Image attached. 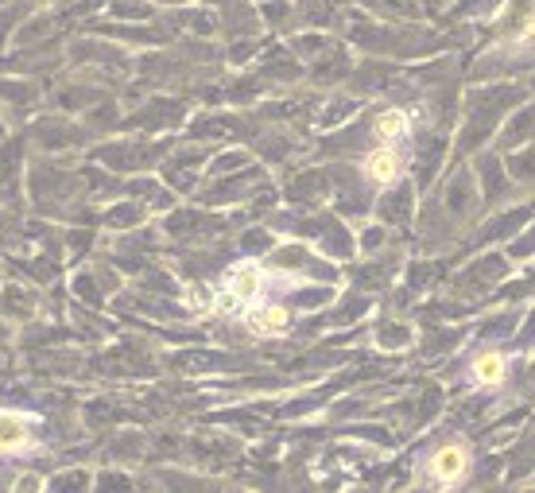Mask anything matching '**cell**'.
Masks as SVG:
<instances>
[{
	"mask_svg": "<svg viewBox=\"0 0 535 493\" xmlns=\"http://www.w3.org/2000/svg\"><path fill=\"white\" fill-rule=\"evenodd\" d=\"M466 470H470V451H466L462 443H446V447H439V451L427 459V474H431V482H439V486H458V482L466 478Z\"/></svg>",
	"mask_w": 535,
	"mask_h": 493,
	"instance_id": "cell-1",
	"label": "cell"
},
{
	"mask_svg": "<svg viewBox=\"0 0 535 493\" xmlns=\"http://www.w3.org/2000/svg\"><path fill=\"white\" fill-rule=\"evenodd\" d=\"M400 171H404L400 152H396V148H388V144H380L377 152H369V156H365V175H369L373 183H380V187L396 183V179H400Z\"/></svg>",
	"mask_w": 535,
	"mask_h": 493,
	"instance_id": "cell-2",
	"label": "cell"
},
{
	"mask_svg": "<svg viewBox=\"0 0 535 493\" xmlns=\"http://www.w3.org/2000/svg\"><path fill=\"white\" fill-rule=\"evenodd\" d=\"M504 377H508L504 354H497V350H481V354L473 358V381H477V385H501Z\"/></svg>",
	"mask_w": 535,
	"mask_h": 493,
	"instance_id": "cell-3",
	"label": "cell"
},
{
	"mask_svg": "<svg viewBox=\"0 0 535 493\" xmlns=\"http://www.w3.org/2000/svg\"><path fill=\"white\" fill-rule=\"evenodd\" d=\"M408 129H411V121L404 109H384V113L377 117V136L384 140V144H388V140H400Z\"/></svg>",
	"mask_w": 535,
	"mask_h": 493,
	"instance_id": "cell-4",
	"label": "cell"
},
{
	"mask_svg": "<svg viewBox=\"0 0 535 493\" xmlns=\"http://www.w3.org/2000/svg\"><path fill=\"white\" fill-rule=\"evenodd\" d=\"M28 443V424L20 416H0V451H20Z\"/></svg>",
	"mask_w": 535,
	"mask_h": 493,
	"instance_id": "cell-5",
	"label": "cell"
},
{
	"mask_svg": "<svg viewBox=\"0 0 535 493\" xmlns=\"http://www.w3.org/2000/svg\"><path fill=\"white\" fill-rule=\"evenodd\" d=\"M256 330H268V334H276V330L287 327V311L284 307H264V311H256Z\"/></svg>",
	"mask_w": 535,
	"mask_h": 493,
	"instance_id": "cell-6",
	"label": "cell"
}]
</instances>
